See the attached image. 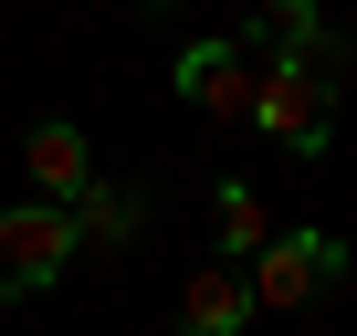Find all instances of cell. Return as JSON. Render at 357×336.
Returning <instances> with one entry per match:
<instances>
[{
  "mask_svg": "<svg viewBox=\"0 0 357 336\" xmlns=\"http://www.w3.org/2000/svg\"><path fill=\"white\" fill-rule=\"evenodd\" d=\"M242 263H252V273H242V284H252V305L294 315V305H315V294L347 273V242H336V231H263Z\"/></svg>",
  "mask_w": 357,
  "mask_h": 336,
  "instance_id": "6da1fadb",
  "label": "cell"
},
{
  "mask_svg": "<svg viewBox=\"0 0 357 336\" xmlns=\"http://www.w3.org/2000/svg\"><path fill=\"white\" fill-rule=\"evenodd\" d=\"M84 242H74V211L63 200H11V211H0V305H11V294H43L63 263H74Z\"/></svg>",
  "mask_w": 357,
  "mask_h": 336,
  "instance_id": "7a4b0ae2",
  "label": "cell"
},
{
  "mask_svg": "<svg viewBox=\"0 0 357 336\" xmlns=\"http://www.w3.org/2000/svg\"><path fill=\"white\" fill-rule=\"evenodd\" d=\"M252 126L273 137V147H326V126H336V95H326V74L305 63V53H284L273 74H252Z\"/></svg>",
  "mask_w": 357,
  "mask_h": 336,
  "instance_id": "3957f363",
  "label": "cell"
},
{
  "mask_svg": "<svg viewBox=\"0 0 357 336\" xmlns=\"http://www.w3.org/2000/svg\"><path fill=\"white\" fill-rule=\"evenodd\" d=\"M178 95L200 116H252V53L242 43H190L178 53Z\"/></svg>",
  "mask_w": 357,
  "mask_h": 336,
  "instance_id": "277c9868",
  "label": "cell"
},
{
  "mask_svg": "<svg viewBox=\"0 0 357 336\" xmlns=\"http://www.w3.org/2000/svg\"><path fill=\"white\" fill-rule=\"evenodd\" d=\"M178 326H190V336H242L252 326V284L231 263H200L190 284H178Z\"/></svg>",
  "mask_w": 357,
  "mask_h": 336,
  "instance_id": "5b68a950",
  "label": "cell"
},
{
  "mask_svg": "<svg viewBox=\"0 0 357 336\" xmlns=\"http://www.w3.org/2000/svg\"><path fill=\"white\" fill-rule=\"evenodd\" d=\"M22 168L43 179V200H74V190L95 179V147H84V126H63V116H43V126L22 137Z\"/></svg>",
  "mask_w": 357,
  "mask_h": 336,
  "instance_id": "8992f818",
  "label": "cell"
},
{
  "mask_svg": "<svg viewBox=\"0 0 357 336\" xmlns=\"http://www.w3.org/2000/svg\"><path fill=\"white\" fill-rule=\"evenodd\" d=\"M63 211H74V242H137V200H126L116 179H84Z\"/></svg>",
  "mask_w": 357,
  "mask_h": 336,
  "instance_id": "52a82bcc",
  "label": "cell"
},
{
  "mask_svg": "<svg viewBox=\"0 0 357 336\" xmlns=\"http://www.w3.org/2000/svg\"><path fill=\"white\" fill-rule=\"evenodd\" d=\"M263 231H273V221H263V200H252L242 179H221V263H242Z\"/></svg>",
  "mask_w": 357,
  "mask_h": 336,
  "instance_id": "ba28073f",
  "label": "cell"
},
{
  "mask_svg": "<svg viewBox=\"0 0 357 336\" xmlns=\"http://www.w3.org/2000/svg\"><path fill=\"white\" fill-rule=\"evenodd\" d=\"M263 32L284 53H326V11H315V0H263Z\"/></svg>",
  "mask_w": 357,
  "mask_h": 336,
  "instance_id": "9c48e42d",
  "label": "cell"
}]
</instances>
